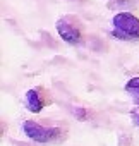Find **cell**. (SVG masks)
Here are the masks:
<instances>
[{"instance_id": "cell-1", "label": "cell", "mask_w": 139, "mask_h": 146, "mask_svg": "<svg viewBox=\"0 0 139 146\" xmlns=\"http://www.w3.org/2000/svg\"><path fill=\"white\" fill-rule=\"evenodd\" d=\"M113 31L112 36L125 41L139 40V17H136L130 12H118L112 19Z\"/></svg>"}, {"instance_id": "cell-2", "label": "cell", "mask_w": 139, "mask_h": 146, "mask_svg": "<svg viewBox=\"0 0 139 146\" xmlns=\"http://www.w3.org/2000/svg\"><path fill=\"white\" fill-rule=\"evenodd\" d=\"M23 132L34 143H50V141H55L58 136H60V129L58 127H45V125H40L38 122L34 120H26L23 122Z\"/></svg>"}, {"instance_id": "cell-3", "label": "cell", "mask_w": 139, "mask_h": 146, "mask_svg": "<svg viewBox=\"0 0 139 146\" xmlns=\"http://www.w3.org/2000/svg\"><path fill=\"white\" fill-rule=\"evenodd\" d=\"M55 29H57L58 36H60L65 43H69V45H77V43L81 41V38H83L79 26H77L72 19H69V17L58 19V21L55 23Z\"/></svg>"}, {"instance_id": "cell-4", "label": "cell", "mask_w": 139, "mask_h": 146, "mask_svg": "<svg viewBox=\"0 0 139 146\" xmlns=\"http://www.w3.org/2000/svg\"><path fill=\"white\" fill-rule=\"evenodd\" d=\"M24 105L31 113H40L48 105V98H46L45 90H41V88L28 90L26 95H24Z\"/></svg>"}, {"instance_id": "cell-5", "label": "cell", "mask_w": 139, "mask_h": 146, "mask_svg": "<svg viewBox=\"0 0 139 146\" xmlns=\"http://www.w3.org/2000/svg\"><path fill=\"white\" fill-rule=\"evenodd\" d=\"M125 91L130 93L132 96H139V76L137 78H132L125 83Z\"/></svg>"}, {"instance_id": "cell-6", "label": "cell", "mask_w": 139, "mask_h": 146, "mask_svg": "<svg viewBox=\"0 0 139 146\" xmlns=\"http://www.w3.org/2000/svg\"><path fill=\"white\" fill-rule=\"evenodd\" d=\"M72 113L76 115L77 120H84V119H86V110H84V108H74Z\"/></svg>"}, {"instance_id": "cell-7", "label": "cell", "mask_w": 139, "mask_h": 146, "mask_svg": "<svg viewBox=\"0 0 139 146\" xmlns=\"http://www.w3.org/2000/svg\"><path fill=\"white\" fill-rule=\"evenodd\" d=\"M132 119H134V122L139 125V110H134V112H132Z\"/></svg>"}, {"instance_id": "cell-8", "label": "cell", "mask_w": 139, "mask_h": 146, "mask_svg": "<svg viewBox=\"0 0 139 146\" xmlns=\"http://www.w3.org/2000/svg\"><path fill=\"white\" fill-rule=\"evenodd\" d=\"M134 103H136V105L139 107V96H134Z\"/></svg>"}]
</instances>
